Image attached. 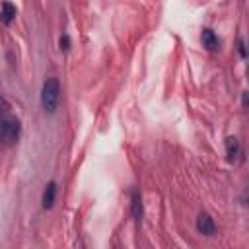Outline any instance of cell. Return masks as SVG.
<instances>
[{
    "instance_id": "cell-9",
    "label": "cell",
    "mask_w": 249,
    "mask_h": 249,
    "mask_svg": "<svg viewBox=\"0 0 249 249\" xmlns=\"http://www.w3.org/2000/svg\"><path fill=\"white\" fill-rule=\"evenodd\" d=\"M8 111H10V103L0 95V117L2 115H8Z\"/></svg>"
},
{
    "instance_id": "cell-6",
    "label": "cell",
    "mask_w": 249,
    "mask_h": 249,
    "mask_svg": "<svg viewBox=\"0 0 249 249\" xmlns=\"http://www.w3.org/2000/svg\"><path fill=\"white\" fill-rule=\"evenodd\" d=\"M54 200H56V183L51 181L43 191V208H53Z\"/></svg>"
},
{
    "instance_id": "cell-1",
    "label": "cell",
    "mask_w": 249,
    "mask_h": 249,
    "mask_svg": "<svg viewBox=\"0 0 249 249\" xmlns=\"http://www.w3.org/2000/svg\"><path fill=\"white\" fill-rule=\"evenodd\" d=\"M60 103V84L56 78H47L41 88V107L45 113H54Z\"/></svg>"
},
{
    "instance_id": "cell-10",
    "label": "cell",
    "mask_w": 249,
    "mask_h": 249,
    "mask_svg": "<svg viewBox=\"0 0 249 249\" xmlns=\"http://www.w3.org/2000/svg\"><path fill=\"white\" fill-rule=\"evenodd\" d=\"M70 49V39H68V35H62L60 37V51H68Z\"/></svg>"
},
{
    "instance_id": "cell-5",
    "label": "cell",
    "mask_w": 249,
    "mask_h": 249,
    "mask_svg": "<svg viewBox=\"0 0 249 249\" xmlns=\"http://www.w3.org/2000/svg\"><path fill=\"white\" fill-rule=\"evenodd\" d=\"M200 39H202V45H204L208 51L216 53V51L220 49V39L216 37V33H214L212 29H202V35H200Z\"/></svg>"
},
{
    "instance_id": "cell-4",
    "label": "cell",
    "mask_w": 249,
    "mask_h": 249,
    "mask_svg": "<svg viewBox=\"0 0 249 249\" xmlns=\"http://www.w3.org/2000/svg\"><path fill=\"white\" fill-rule=\"evenodd\" d=\"M226 156H228V161H230V163H233V161L239 160V156H241V146H239V140H237V138L230 136V138L226 140Z\"/></svg>"
},
{
    "instance_id": "cell-3",
    "label": "cell",
    "mask_w": 249,
    "mask_h": 249,
    "mask_svg": "<svg viewBox=\"0 0 249 249\" xmlns=\"http://www.w3.org/2000/svg\"><path fill=\"white\" fill-rule=\"evenodd\" d=\"M196 230L202 233V235H214L216 233V224L214 220L210 218V214H200L196 218Z\"/></svg>"
},
{
    "instance_id": "cell-2",
    "label": "cell",
    "mask_w": 249,
    "mask_h": 249,
    "mask_svg": "<svg viewBox=\"0 0 249 249\" xmlns=\"http://www.w3.org/2000/svg\"><path fill=\"white\" fill-rule=\"evenodd\" d=\"M19 134H21L19 119H16L12 115H2L0 117V142L6 144V146L16 144Z\"/></svg>"
},
{
    "instance_id": "cell-11",
    "label": "cell",
    "mask_w": 249,
    "mask_h": 249,
    "mask_svg": "<svg viewBox=\"0 0 249 249\" xmlns=\"http://www.w3.org/2000/svg\"><path fill=\"white\" fill-rule=\"evenodd\" d=\"M239 53H241V56H245V43L243 41H239Z\"/></svg>"
},
{
    "instance_id": "cell-8",
    "label": "cell",
    "mask_w": 249,
    "mask_h": 249,
    "mask_svg": "<svg viewBox=\"0 0 249 249\" xmlns=\"http://www.w3.org/2000/svg\"><path fill=\"white\" fill-rule=\"evenodd\" d=\"M14 18H16V6H12L10 2H4L2 4V12H0V21L10 25Z\"/></svg>"
},
{
    "instance_id": "cell-7",
    "label": "cell",
    "mask_w": 249,
    "mask_h": 249,
    "mask_svg": "<svg viewBox=\"0 0 249 249\" xmlns=\"http://www.w3.org/2000/svg\"><path fill=\"white\" fill-rule=\"evenodd\" d=\"M130 210H132V216H134V220L136 222H140L142 220V196H140V193L134 189L132 191V196H130Z\"/></svg>"
}]
</instances>
